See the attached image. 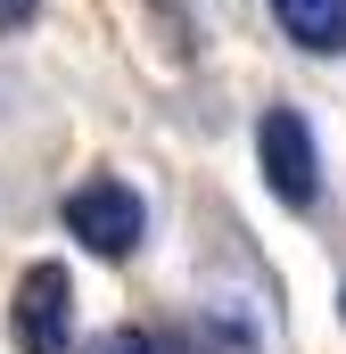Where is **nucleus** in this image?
<instances>
[{"instance_id":"f257e3e1","label":"nucleus","mask_w":346,"mask_h":354,"mask_svg":"<svg viewBox=\"0 0 346 354\" xmlns=\"http://www.w3.org/2000/svg\"><path fill=\"white\" fill-rule=\"evenodd\" d=\"M8 330H17L25 354H66V330H75V280H66V264H25L17 272Z\"/></svg>"},{"instance_id":"f03ea898","label":"nucleus","mask_w":346,"mask_h":354,"mask_svg":"<svg viewBox=\"0 0 346 354\" xmlns=\"http://www.w3.org/2000/svg\"><path fill=\"white\" fill-rule=\"evenodd\" d=\"M256 165H264V181H272L280 206H313L322 165H313V124H305L297 107H264V124H256Z\"/></svg>"},{"instance_id":"7ed1b4c3","label":"nucleus","mask_w":346,"mask_h":354,"mask_svg":"<svg viewBox=\"0 0 346 354\" xmlns=\"http://www.w3.org/2000/svg\"><path fill=\"white\" fill-rule=\"evenodd\" d=\"M140 223H149L140 198H132L124 181H107V174L83 181V189H66V231L91 239L99 256H132V248H140Z\"/></svg>"},{"instance_id":"20e7f679","label":"nucleus","mask_w":346,"mask_h":354,"mask_svg":"<svg viewBox=\"0 0 346 354\" xmlns=\"http://www.w3.org/2000/svg\"><path fill=\"white\" fill-rule=\"evenodd\" d=\"M272 17L289 25L297 50H346V0H272Z\"/></svg>"},{"instance_id":"39448f33","label":"nucleus","mask_w":346,"mask_h":354,"mask_svg":"<svg viewBox=\"0 0 346 354\" xmlns=\"http://www.w3.org/2000/svg\"><path fill=\"white\" fill-rule=\"evenodd\" d=\"M91 354H157V346H149L140 330H107V338H99V346H91Z\"/></svg>"},{"instance_id":"423d86ee","label":"nucleus","mask_w":346,"mask_h":354,"mask_svg":"<svg viewBox=\"0 0 346 354\" xmlns=\"http://www.w3.org/2000/svg\"><path fill=\"white\" fill-rule=\"evenodd\" d=\"M25 17H33V0H0V33H17Z\"/></svg>"}]
</instances>
